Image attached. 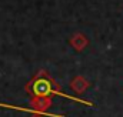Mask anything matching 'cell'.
Masks as SVG:
<instances>
[{
	"label": "cell",
	"mask_w": 123,
	"mask_h": 117,
	"mask_svg": "<svg viewBox=\"0 0 123 117\" xmlns=\"http://www.w3.org/2000/svg\"><path fill=\"white\" fill-rule=\"evenodd\" d=\"M70 44H72V47H73L76 52H82V50L89 44V40H87V37H86L85 34L76 33V34L70 39Z\"/></svg>",
	"instance_id": "obj_3"
},
{
	"label": "cell",
	"mask_w": 123,
	"mask_h": 117,
	"mask_svg": "<svg viewBox=\"0 0 123 117\" xmlns=\"http://www.w3.org/2000/svg\"><path fill=\"white\" fill-rule=\"evenodd\" d=\"M25 90L31 96L33 100H40V99H52V96H59L63 99H67V100H73V101H77V103H82L87 107H93L92 101H87V100H83L80 97H72L66 93H63L59 84L55 82L53 77H50L44 70H40L30 82L26 84Z\"/></svg>",
	"instance_id": "obj_1"
},
{
	"label": "cell",
	"mask_w": 123,
	"mask_h": 117,
	"mask_svg": "<svg viewBox=\"0 0 123 117\" xmlns=\"http://www.w3.org/2000/svg\"><path fill=\"white\" fill-rule=\"evenodd\" d=\"M70 87H72L73 91H76V93L82 94L86 88L89 87V82H87L83 76H76V77L70 82Z\"/></svg>",
	"instance_id": "obj_4"
},
{
	"label": "cell",
	"mask_w": 123,
	"mask_h": 117,
	"mask_svg": "<svg viewBox=\"0 0 123 117\" xmlns=\"http://www.w3.org/2000/svg\"><path fill=\"white\" fill-rule=\"evenodd\" d=\"M1 109H7V110H16V111H25V113H33L37 116H46V117H64L62 114H55V113H47V111H39L36 109H26V107H20V106H13V104H7V103H0Z\"/></svg>",
	"instance_id": "obj_2"
}]
</instances>
